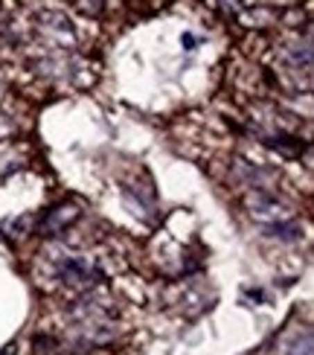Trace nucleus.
I'll use <instances>...</instances> for the list:
<instances>
[{
    "label": "nucleus",
    "mask_w": 314,
    "mask_h": 355,
    "mask_svg": "<svg viewBox=\"0 0 314 355\" xmlns=\"http://www.w3.org/2000/svg\"><path fill=\"white\" fill-rule=\"evenodd\" d=\"M286 355H314V352H311V332L306 329L303 335H297L294 341L288 344V352H286Z\"/></svg>",
    "instance_id": "1"
}]
</instances>
